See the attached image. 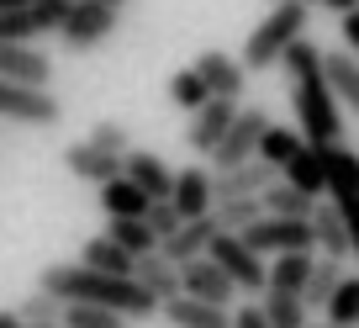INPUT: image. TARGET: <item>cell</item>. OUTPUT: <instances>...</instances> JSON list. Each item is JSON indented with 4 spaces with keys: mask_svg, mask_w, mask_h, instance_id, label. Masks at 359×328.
<instances>
[{
    "mask_svg": "<svg viewBox=\"0 0 359 328\" xmlns=\"http://www.w3.org/2000/svg\"><path fill=\"white\" fill-rule=\"evenodd\" d=\"M79 265H90V270H101V275H133V254L127 249H116L111 238H85V249H79Z\"/></svg>",
    "mask_w": 359,
    "mask_h": 328,
    "instance_id": "cell-27",
    "label": "cell"
},
{
    "mask_svg": "<svg viewBox=\"0 0 359 328\" xmlns=\"http://www.w3.org/2000/svg\"><path fill=\"white\" fill-rule=\"evenodd\" d=\"M116 6H106V0H74L64 16V27H58V43L69 48V53H90V48H101L106 37L116 32Z\"/></svg>",
    "mask_w": 359,
    "mask_h": 328,
    "instance_id": "cell-4",
    "label": "cell"
},
{
    "mask_svg": "<svg viewBox=\"0 0 359 328\" xmlns=\"http://www.w3.org/2000/svg\"><path fill=\"white\" fill-rule=\"evenodd\" d=\"M259 202H264V212H269V217H302V223L312 217V206H317L306 191H296V185H285V181H275L264 196H259Z\"/></svg>",
    "mask_w": 359,
    "mask_h": 328,
    "instance_id": "cell-29",
    "label": "cell"
},
{
    "mask_svg": "<svg viewBox=\"0 0 359 328\" xmlns=\"http://www.w3.org/2000/svg\"><path fill=\"white\" fill-rule=\"evenodd\" d=\"M64 328H127V317H122V313H111V307L64 302Z\"/></svg>",
    "mask_w": 359,
    "mask_h": 328,
    "instance_id": "cell-36",
    "label": "cell"
},
{
    "mask_svg": "<svg viewBox=\"0 0 359 328\" xmlns=\"http://www.w3.org/2000/svg\"><path fill=\"white\" fill-rule=\"evenodd\" d=\"M22 6H37V0H0V16H6V11H22Z\"/></svg>",
    "mask_w": 359,
    "mask_h": 328,
    "instance_id": "cell-44",
    "label": "cell"
},
{
    "mask_svg": "<svg viewBox=\"0 0 359 328\" xmlns=\"http://www.w3.org/2000/svg\"><path fill=\"white\" fill-rule=\"evenodd\" d=\"M16 313H22L27 328H64V302H58L53 291H43V286H32L27 302L16 307Z\"/></svg>",
    "mask_w": 359,
    "mask_h": 328,
    "instance_id": "cell-30",
    "label": "cell"
},
{
    "mask_svg": "<svg viewBox=\"0 0 359 328\" xmlns=\"http://www.w3.org/2000/svg\"><path fill=\"white\" fill-rule=\"evenodd\" d=\"M312 265H317V254H275L264 291H291V296H302L306 281H312Z\"/></svg>",
    "mask_w": 359,
    "mask_h": 328,
    "instance_id": "cell-24",
    "label": "cell"
},
{
    "mask_svg": "<svg viewBox=\"0 0 359 328\" xmlns=\"http://www.w3.org/2000/svg\"><path fill=\"white\" fill-rule=\"evenodd\" d=\"M264 133H269V112H238L233 127H227V138L217 143V154H212V170H233V164L254 159L259 143H264Z\"/></svg>",
    "mask_w": 359,
    "mask_h": 328,
    "instance_id": "cell-9",
    "label": "cell"
},
{
    "mask_svg": "<svg viewBox=\"0 0 359 328\" xmlns=\"http://www.w3.org/2000/svg\"><path fill=\"white\" fill-rule=\"evenodd\" d=\"M264 323L269 328H306L312 323V313H306V302L302 296H291V291H264Z\"/></svg>",
    "mask_w": 359,
    "mask_h": 328,
    "instance_id": "cell-28",
    "label": "cell"
},
{
    "mask_svg": "<svg viewBox=\"0 0 359 328\" xmlns=\"http://www.w3.org/2000/svg\"><path fill=\"white\" fill-rule=\"evenodd\" d=\"M254 254H312L317 238H312V223H302V217H259L248 233H238Z\"/></svg>",
    "mask_w": 359,
    "mask_h": 328,
    "instance_id": "cell-5",
    "label": "cell"
},
{
    "mask_svg": "<svg viewBox=\"0 0 359 328\" xmlns=\"http://www.w3.org/2000/svg\"><path fill=\"white\" fill-rule=\"evenodd\" d=\"M344 275H348L344 260H327V254H323V260L312 265V281H306V291H302L306 313H312V307H327V296L338 291V281H344Z\"/></svg>",
    "mask_w": 359,
    "mask_h": 328,
    "instance_id": "cell-31",
    "label": "cell"
},
{
    "mask_svg": "<svg viewBox=\"0 0 359 328\" xmlns=\"http://www.w3.org/2000/svg\"><path fill=\"white\" fill-rule=\"evenodd\" d=\"M280 181H285V185H296V191H306V196L317 202V196L327 191V154H323L317 143H306L302 154H296L291 164L280 170Z\"/></svg>",
    "mask_w": 359,
    "mask_h": 328,
    "instance_id": "cell-21",
    "label": "cell"
},
{
    "mask_svg": "<svg viewBox=\"0 0 359 328\" xmlns=\"http://www.w3.org/2000/svg\"><path fill=\"white\" fill-rule=\"evenodd\" d=\"M302 6H323V0H302Z\"/></svg>",
    "mask_w": 359,
    "mask_h": 328,
    "instance_id": "cell-47",
    "label": "cell"
},
{
    "mask_svg": "<svg viewBox=\"0 0 359 328\" xmlns=\"http://www.w3.org/2000/svg\"><path fill=\"white\" fill-rule=\"evenodd\" d=\"M133 281L143 286L148 296H158V307L164 302H175V296H185V286H180V265H169L164 254H143V260L133 265Z\"/></svg>",
    "mask_w": 359,
    "mask_h": 328,
    "instance_id": "cell-20",
    "label": "cell"
},
{
    "mask_svg": "<svg viewBox=\"0 0 359 328\" xmlns=\"http://www.w3.org/2000/svg\"><path fill=\"white\" fill-rule=\"evenodd\" d=\"M148 206H154V202H148L127 175H116V181L101 185V212L106 217H148Z\"/></svg>",
    "mask_w": 359,
    "mask_h": 328,
    "instance_id": "cell-26",
    "label": "cell"
},
{
    "mask_svg": "<svg viewBox=\"0 0 359 328\" xmlns=\"http://www.w3.org/2000/svg\"><path fill=\"white\" fill-rule=\"evenodd\" d=\"M0 79H16V85H37V91H48L53 58H48L37 43H0Z\"/></svg>",
    "mask_w": 359,
    "mask_h": 328,
    "instance_id": "cell-14",
    "label": "cell"
},
{
    "mask_svg": "<svg viewBox=\"0 0 359 328\" xmlns=\"http://www.w3.org/2000/svg\"><path fill=\"white\" fill-rule=\"evenodd\" d=\"M323 74H327V91L338 96V106L359 117V58L354 53H323Z\"/></svg>",
    "mask_w": 359,
    "mask_h": 328,
    "instance_id": "cell-23",
    "label": "cell"
},
{
    "mask_svg": "<svg viewBox=\"0 0 359 328\" xmlns=\"http://www.w3.org/2000/svg\"><path fill=\"white\" fill-rule=\"evenodd\" d=\"M327 323H338V328H359V275H344L338 281V291L327 296Z\"/></svg>",
    "mask_w": 359,
    "mask_h": 328,
    "instance_id": "cell-34",
    "label": "cell"
},
{
    "mask_svg": "<svg viewBox=\"0 0 359 328\" xmlns=\"http://www.w3.org/2000/svg\"><path fill=\"white\" fill-rule=\"evenodd\" d=\"M106 238H111L116 249H127L133 260H143V254L158 249V233L148 228V217H111V223H106Z\"/></svg>",
    "mask_w": 359,
    "mask_h": 328,
    "instance_id": "cell-25",
    "label": "cell"
},
{
    "mask_svg": "<svg viewBox=\"0 0 359 328\" xmlns=\"http://www.w3.org/2000/svg\"><path fill=\"white\" fill-rule=\"evenodd\" d=\"M233 328H269V323H264V313H259V307H238V313H233Z\"/></svg>",
    "mask_w": 359,
    "mask_h": 328,
    "instance_id": "cell-40",
    "label": "cell"
},
{
    "mask_svg": "<svg viewBox=\"0 0 359 328\" xmlns=\"http://www.w3.org/2000/svg\"><path fill=\"white\" fill-rule=\"evenodd\" d=\"M222 233L217 228V217H196V223H185L175 238H164L158 244V254H164L169 265H191V260H201V254H212V238Z\"/></svg>",
    "mask_w": 359,
    "mask_h": 328,
    "instance_id": "cell-17",
    "label": "cell"
},
{
    "mask_svg": "<svg viewBox=\"0 0 359 328\" xmlns=\"http://www.w3.org/2000/svg\"><path fill=\"white\" fill-rule=\"evenodd\" d=\"M74 0H37V6H22V11L0 16V43H37V37L58 32Z\"/></svg>",
    "mask_w": 359,
    "mask_h": 328,
    "instance_id": "cell-8",
    "label": "cell"
},
{
    "mask_svg": "<svg viewBox=\"0 0 359 328\" xmlns=\"http://www.w3.org/2000/svg\"><path fill=\"white\" fill-rule=\"evenodd\" d=\"M169 101H175L180 112H191V117H196L206 101H212V91H206V79L196 74V69H180V74L169 79Z\"/></svg>",
    "mask_w": 359,
    "mask_h": 328,
    "instance_id": "cell-35",
    "label": "cell"
},
{
    "mask_svg": "<svg viewBox=\"0 0 359 328\" xmlns=\"http://www.w3.org/2000/svg\"><path fill=\"white\" fill-rule=\"evenodd\" d=\"M306 11H312V6H302V0H280V6H275V11H269L254 32H248V43H243V69H248V74L275 69V64L285 58V48L302 43Z\"/></svg>",
    "mask_w": 359,
    "mask_h": 328,
    "instance_id": "cell-3",
    "label": "cell"
},
{
    "mask_svg": "<svg viewBox=\"0 0 359 328\" xmlns=\"http://www.w3.org/2000/svg\"><path fill=\"white\" fill-rule=\"evenodd\" d=\"M122 175L148 196V202H169V196H175V170H169L158 154H148V148H133V154L122 159Z\"/></svg>",
    "mask_w": 359,
    "mask_h": 328,
    "instance_id": "cell-15",
    "label": "cell"
},
{
    "mask_svg": "<svg viewBox=\"0 0 359 328\" xmlns=\"http://www.w3.org/2000/svg\"><path fill=\"white\" fill-rule=\"evenodd\" d=\"M148 228H154L158 244H164V238H175L180 228H185V217H180V206H175V202H154V206H148Z\"/></svg>",
    "mask_w": 359,
    "mask_h": 328,
    "instance_id": "cell-38",
    "label": "cell"
},
{
    "mask_svg": "<svg viewBox=\"0 0 359 328\" xmlns=\"http://www.w3.org/2000/svg\"><path fill=\"white\" fill-rule=\"evenodd\" d=\"M212 217H217L222 233H248V228L264 217V202H259V196H243V202H217Z\"/></svg>",
    "mask_w": 359,
    "mask_h": 328,
    "instance_id": "cell-32",
    "label": "cell"
},
{
    "mask_svg": "<svg viewBox=\"0 0 359 328\" xmlns=\"http://www.w3.org/2000/svg\"><path fill=\"white\" fill-rule=\"evenodd\" d=\"M338 32H344V43H348V48H354V53H359V11H348Z\"/></svg>",
    "mask_w": 359,
    "mask_h": 328,
    "instance_id": "cell-41",
    "label": "cell"
},
{
    "mask_svg": "<svg viewBox=\"0 0 359 328\" xmlns=\"http://www.w3.org/2000/svg\"><path fill=\"white\" fill-rule=\"evenodd\" d=\"M43 291H53L58 302H90V307H111L122 317H154L158 296H148L133 275H101L90 265H48L37 275Z\"/></svg>",
    "mask_w": 359,
    "mask_h": 328,
    "instance_id": "cell-2",
    "label": "cell"
},
{
    "mask_svg": "<svg viewBox=\"0 0 359 328\" xmlns=\"http://www.w3.org/2000/svg\"><path fill=\"white\" fill-rule=\"evenodd\" d=\"M306 223H312V238H317V249H323L327 260L354 254V244H348V223H344V212H338V202H317Z\"/></svg>",
    "mask_w": 359,
    "mask_h": 328,
    "instance_id": "cell-19",
    "label": "cell"
},
{
    "mask_svg": "<svg viewBox=\"0 0 359 328\" xmlns=\"http://www.w3.org/2000/svg\"><path fill=\"white\" fill-rule=\"evenodd\" d=\"M106 6H116V11H122V6H127V0H106Z\"/></svg>",
    "mask_w": 359,
    "mask_h": 328,
    "instance_id": "cell-46",
    "label": "cell"
},
{
    "mask_svg": "<svg viewBox=\"0 0 359 328\" xmlns=\"http://www.w3.org/2000/svg\"><path fill=\"white\" fill-rule=\"evenodd\" d=\"M90 143L101 148V154H116V159L133 154V138H127L122 122H95V127H90Z\"/></svg>",
    "mask_w": 359,
    "mask_h": 328,
    "instance_id": "cell-37",
    "label": "cell"
},
{
    "mask_svg": "<svg viewBox=\"0 0 359 328\" xmlns=\"http://www.w3.org/2000/svg\"><path fill=\"white\" fill-rule=\"evenodd\" d=\"M212 260L222 265L227 275H233V286L243 296H254V291H264V281H269V265H264V254H254L243 244L238 233H217L212 238Z\"/></svg>",
    "mask_w": 359,
    "mask_h": 328,
    "instance_id": "cell-7",
    "label": "cell"
},
{
    "mask_svg": "<svg viewBox=\"0 0 359 328\" xmlns=\"http://www.w3.org/2000/svg\"><path fill=\"white\" fill-rule=\"evenodd\" d=\"M333 202H338V212H344V223H348V244H354V260H359V191L333 196Z\"/></svg>",
    "mask_w": 359,
    "mask_h": 328,
    "instance_id": "cell-39",
    "label": "cell"
},
{
    "mask_svg": "<svg viewBox=\"0 0 359 328\" xmlns=\"http://www.w3.org/2000/svg\"><path fill=\"white\" fill-rule=\"evenodd\" d=\"M169 202L180 206V217L185 223H196V217H212L217 196H212V175L201 170V164H191V170H175V196Z\"/></svg>",
    "mask_w": 359,
    "mask_h": 328,
    "instance_id": "cell-16",
    "label": "cell"
},
{
    "mask_svg": "<svg viewBox=\"0 0 359 328\" xmlns=\"http://www.w3.org/2000/svg\"><path fill=\"white\" fill-rule=\"evenodd\" d=\"M275 181H280V170L254 154V159H243V164H233V170H217L212 175V196L217 202H243V196H264Z\"/></svg>",
    "mask_w": 359,
    "mask_h": 328,
    "instance_id": "cell-10",
    "label": "cell"
},
{
    "mask_svg": "<svg viewBox=\"0 0 359 328\" xmlns=\"http://www.w3.org/2000/svg\"><path fill=\"white\" fill-rule=\"evenodd\" d=\"M0 328H27V323H22V313L11 307V313H0Z\"/></svg>",
    "mask_w": 359,
    "mask_h": 328,
    "instance_id": "cell-43",
    "label": "cell"
},
{
    "mask_svg": "<svg viewBox=\"0 0 359 328\" xmlns=\"http://www.w3.org/2000/svg\"><path fill=\"white\" fill-rule=\"evenodd\" d=\"M275 6H280V0H275Z\"/></svg>",
    "mask_w": 359,
    "mask_h": 328,
    "instance_id": "cell-48",
    "label": "cell"
},
{
    "mask_svg": "<svg viewBox=\"0 0 359 328\" xmlns=\"http://www.w3.org/2000/svg\"><path fill=\"white\" fill-rule=\"evenodd\" d=\"M306 328H338V323H327V317H323V323H306Z\"/></svg>",
    "mask_w": 359,
    "mask_h": 328,
    "instance_id": "cell-45",
    "label": "cell"
},
{
    "mask_svg": "<svg viewBox=\"0 0 359 328\" xmlns=\"http://www.w3.org/2000/svg\"><path fill=\"white\" fill-rule=\"evenodd\" d=\"M302 148H306L302 133H291V127H275V122H269L264 143H259V159H264V164H275V170H285V164H291Z\"/></svg>",
    "mask_w": 359,
    "mask_h": 328,
    "instance_id": "cell-33",
    "label": "cell"
},
{
    "mask_svg": "<svg viewBox=\"0 0 359 328\" xmlns=\"http://www.w3.org/2000/svg\"><path fill=\"white\" fill-rule=\"evenodd\" d=\"M191 69L206 79V91H212V96H222V101H243V85H248V69H243V58L222 53V48H206V53L196 58Z\"/></svg>",
    "mask_w": 359,
    "mask_h": 328,
    "instance_id": "cell-13",
    "label": "cell"
},
{
    "mask_svg": "<svg viewBox=\"0 0 359 328\" xmlns=\"http://www.w3.org/2000/svg\"><path fill=\"white\" fill-rule=\"evenodd\" d=\"M0 117L22 127H53L64 117L53 91H37V85H16V79H0Z\"/></svg>",
    "mask_w": 359,
    "mask_h": 328,
    "instance_id": "cell-6",
    "label": "cell"
},
{
    "mask_svg": "<svg viewBox=\"0 0 359 328\" xmlns=\"http://www.w3.org/2000/svg\"><path fill=\"white\" fill-rule=\"evenodd\" d=\"M180 286H185V296L212 302V307H233V296H238L233 275H227L212 254H201V260H191V265H180Z\"/></svg>",
    "mask_w": 359,
    "mask_h": 328,
    "instance_id": "cell-11",
    "label": "cell"
},
{
    "mask_svg": "<svg viewBox=\"0 0 359 328\" xmlns=\"http://www.w3.org/2000/svg\"><path fill=\"white\" fill-rule=\"evenodd\" d=\"M233 117H238V101H222V96H212V101H206L201 112L191 117V127H185V148L212 159L217 143L227 138V127H233Z\"/></svg>",
    "mask_w": 359,
    "mask_h": 328,
    "instance_id": "cell-12",
    "label": "cell"
},
{
    "mask_svg": "<svg viewBox=\"0 0 359 328\" xmlns=\"http://www.w3.org/2000/svg\"><path fill=\"white\" fill-rule=\"evenodd\" d=\"M280 69L291 74V106L296 117H302V138L317 148H333L338 138H344V106H338V96L327 91V74H323V48L317 43H291L280 58Z\"/></svg>",
    "mask_w": 359,
    "mask_h": 328,
    "instance_id": "cell-1",
    "label": "cell"
},
{
    "mask_svg": "<svg viewBox=\"0 0 359 328\" xmlns=\"http://www.w3.org/2000/svg\"><path fill=\"white\" fill-rule=\"evenodd\" d=\"M327 11H338V16H348V11H359V0H323Z\"/></svg>",
    "mask_w": 359,
    "mask_h": 328,
    "instance_id": "cell-42",
    "label": "cell"
},
{
    "mask_svg": "<svg viewBox=\"0 0 359 328\" xmlns=\"http://www.w3.org/2000/svg\"><path fill=\"white\" fill-rule=\"evenodd\" d=\"M64 164H69V175H74V181H90L95 191H101L106 181H116V175H122V159H116V154H101L90 138L64 148Z\"/></svg>",
    "mask_w": 359,
    "mask_h": 328,
    "instance_id": "cell-18",
    "label": "cell"
},
{
    "mask_svg": "<svg viewBox=\"0 0 359 328\" xmlns=\"http://www.w3.org/2000/svg\"><path fill=\"white\" fill-rule=\"evenodd\" d=\"M158 313L169 317V328H233V313H227V307L196 302V296H175V302H164Z\"/></svg>",
    "mask_w": 359,
    "mask_h": 328,
    "instance_id": "cell-22",
    "label": "cell"
}]
</instances>
